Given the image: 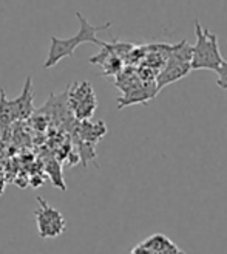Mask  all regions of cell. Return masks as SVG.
Instances as JSON below:
<instances>
[{
	"label": "cell",
	"mask_w": 227,
	"mask_h": 254,
	"mask_svg": "<svg viewBox=\"0 0 227 254\" xmlns=\"http://www.w3.org/2000/svg\"><path fill=\"white\" fill-rule=\"evenodd\" d=\"M76 19L79 20V31L76 36L68 37V39H59V37L53 36L51 37V44H49V50H48V56L45 59L44 67L45 68H53L57 64L64 59V58H71L74 55V50L78 48L82 44H96L99 47H105L107 42L99 41L96 37L97 31H105L111 27V22H107L105 25H91L88 22L81 12H76Z\"/></svg>",
	"instance_id": "6da1fadb"
},
{
	"label": "cell",
	"mask_w": 227,
	"mask_h": 254,
	"mask_svg": "<svg viewBox=\"0 0 227 254\" xmlns=\"http://www.w3.org/2000/svg\"><path fill=\"white\" fill-rule=\"evenodd\" d=\"M195 34H196V42L192 47L190 68L217 71V68L224 61L220 53L218 36L215 33H212L209 28L203 27L199 20H195Z\"/></svg>",
	"instance_id": "7a4b0ae2"
},
{
	"label": "cell",
	"mask_w": 227,
	"mask_h": 254,
	"mask_svg": "<svg viewBox=\"0 0 227 254\" xmlns=\"http://www.w3.org/2000/svg\"><path fill=\"white\" fill-rule=\"evenodd\" d=\"M190 59H192V47L187 44V41H182L170 47L169 56L166 59V65L156 76V90L158 93L164 87L180 81L184 76H187L192 71L190 68Z\"/></svg>",
	"instance_id": "3957f363"
},
{
	"label": "cell",
	"mask_w": 227,
	"mask_h": 254,
	"mask_svg": "<svg viewBox=\"0 0 227 254\" xmlns=\"http://www.w3.org/2000/svg\"><path fill=\"white\" fill-rule=\"evenodd\" d=\"M67 101H68L71 113L81 121L90 120L97 107V101L93 92V87L87 81L74 82L73 87L68 90Z\"/></svg>",
	"instance_id": "277c9868"
},
{
	"label": "cell",
	"mask_w": 227,
	"mask_h": 254,
	"mask_svg": "<svg viewBox=\"0 0 227 254\" xmlns=\"http://www.w3.org/2000/svg\"><path fill=\"white\" fill-rule=\"evenodd\" d=\"M37 203H39V208L34 211V217L39 236L42 239H53L60 236L67 228L65 217L56 208L48 205L42 197H37Z\"/></svg>",
	"instance_id": "5b68a950"
},
{
	"label": "cell",
	"mask_w": 227,
	"mask_h": 254,
	"mask_svg": "<svg viewBox=\"0 0 227 254\" xmlns=\"http://www.w3.org/2000/svg\"><path fill=\"white\" fill-rule=\"evenodd\" d=\"M33 92H31V78L27 79L23 87V92L19 98L14 101H6L5 92H0V120L3 123H9L12 120H22L28 118L31 112L34 110L33 107Z\"/></svg>",
	"instance_id": "8992f818"
},
{
	"label": "cell",
	"mask_w": 227,
	"mask_h": 254,
	"mask_svg": "<svg viewBox=\"0 0 227 254\" xmlns=\"http://www.w3.org/2000/svg\"><path fill=\"white\" fill-rule=\"evenodd\" d=\"M105 133L107 127L102 121H99L97 124H88L87 121H84L81 126V138H84V141L88 143H97L99 139H102Z\"/></svg>",
	"instance_id": "52a82bcc"
},
{
	"label": "cell",
	"mask_w": 227,
	"mask_h": 254,
	"mask_svg": "<svg viewBox=\"0 0 227 254\" xmlns=\"http://www.w3.org/2000/svg\"><path fill=\"white\" fill-rule=\"evenodd\" d=\"M217 74H218V79H217V85L223 90H227V62L223 61L221 65L217 68Z\"/></svg>",
	"instance_id": "ba28073f"
},
{
	"label": "cell",
	"mask_w": 227,
	"mask_h": 254,
	"mask_svg": "<svg viewBox=\"0 0 227 254\" xmlns=\"http://www.w3.org/2000/svg\"><path fill=\"white\" fill-rule=\"evenodd\" d=\"M3 189H5V183H3V180H2V179H0V194L3 192Z\"/></svg>",
	"instance_id": "9c48e42d"
}]
</instances>
